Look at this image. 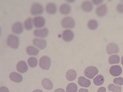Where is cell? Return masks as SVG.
I'll use <instances>...</instances> for the list:
<instances>
[{
  "label": "cell",
  "instance_id": "6da1fadb",
  "mask_svg": "<svg viewBox=\"0 0 123 92\" xmlns=\"http://www.w3.org/2000/svg\"><path fill=\"white\" fill-rule=\"evenodd\" d=\"M7 44L12 49H18L19 45V37L14 35L10 34L7 38Z\"/></svg>",
  "mask_w": 123,
  "mask_h": 92
},
{
  "label": "cell",
  "instance_id": "7a4b0ae2",
  "mask_svg": "<svg viewBox=\"0 0 123 92\" xmlns=\"http://www.w3.org/2000/svg\"><path fill=\"white\" fill-rule=\"evenodd\" d=\"M51 62V59L49 57L47 56H43L39 60V66L44 70H48L50 67Z\"/></svg>",
  "mask_w": 123,
  "mask_h": 92
},
{
  "label": "cell",
  "instance_id": "3957f363",
  "mask_svg": "<svg viewBox=\"0 0 123 92\" xmlns=\"http://www.w3.org/2000/svg\"><path fill=\"white\" fill-rule=\"evenodd\" d=\"M44 11L43 6L39 3H34L31 7V13L34 16L42 14Z\"/></svg>",
  "mask_w": 123,
  "mask_h": 92
},
{
  "label": "cell",
  "instance_id": "277c9868",
  "mask_svg": "<svg viewBox=\"0 0 123 92\" xmlns=\"http://www.w3.org/2000/svg\"><path fill=\"white\" fill-rule=\"evenodd\" d=\"M62 26L64 28L73 29L75 27V20L71 17H64L62 20Z\"/></svg>",
  "mask_w": 123,
  "mask_h": 92
},
{
  "label": "cell",
  "instance_id": "5b68a950",
  "mask_svg": "<svg viewBox=\"0 0 123 92\" xmlns=\"http://www.w3.org/2000/svg\"><path fill=\"white\" fill-rule=\"evenodd\" d=\"M98 69L96 67L94 66H90L86 68L84 74L89 79H92L98 74Z\"/></svg>",
  "mask_w": 123,
  "mask_h": 92
},
{
  "label": "cell",
  "instance_id": "8992f818",
  "mask_svg": "<svg viewBox=\"0 0 123 92\" xmlns=\"http://www.w3.org/2000/svg\"><path fill=\"white\" fill-rule=\"evenodd\" d=\"M33 23L35 27L36 28H41L45 25L46 20L42 16H37L33 19Z\"/></svg>",
  "mask_w": 123,
  "mask_h": 92
},
{
  "label": "cell",
  "instance_id": "52a82bcc",
  "mask_svg": "<svg viewBox=\"0 0 123 92\" xmlns=\"http://www.w3.org/2000/svg\"><path fill=\"white\" fill-rule=\"evenodd\" d=\"M74 35V33L71 30H65L62 33V39L66 42H71L73 40Z\"/></svg>",
  "mask_w": 123,
  "mask_h": 92
},
{
  "label": "cell",
  "instance_id": "ba28073f",
  "mask_svg": "<svg viewBox=\"0 0 123 92\" xmlns=\"http://www.w3.org/2000/svg\"><path fill=\"white\" fill-rule=\"evenodd\" d=\"M12 32L17 34H21L24 31L22 23L19 22L14 23L12 27Z\"/></svg>",
  "mask_w": 123,
  "mask_h": 92
},
{
  "label": "cell",
  "instance_id": "9c48e42d",
  "mask_svg": "<svg viewBox=\"0 0 123 92\" xmlns=\"http://www.w3.org/2000/svg\"><path fill=\"white\" fill-rule=\"evenodd\" d=\"M16 68L18 72L21 73H24L28 71L29 68L26 62L23 60H21L17 63Z\"/></svg>",
  "mask_w": 123,
  "mask_h": 92
},
{
  "label": "cell",
  "instance_id": "30bf717a",
  "mask_svg": "<svg viewBox=\"0 0 123 92\" xmlns=\"http://www.w3.org/2000/svg\"><path fill=\"white\" fill-rule=\"evenodd\" d=\"M119 46L115 43H109L107 46L106 52L108 54H111L113 53H118L119 52Z\"/></svg>",
  "mask_w": 123,
  "mask_h": 92
},
{
  "label": "cell",
  "instance_id": "8fae6325",
  "mask_svg": "<svg viewBox=\"0 0 123 92\" xmlns=\"http://www.w3.org/2000/svg\"><path fill=\"white\" fill-rule=\"evenodd\" d=\"M122 71V68L120 66L114 65L110 68V73L112 76L117 77L121 75Z\"/></svg>",
  "mask_w": 123,
  "mask_h": 92
},
{
  "label": "cell",
  "instance_id": "7c38bea8",
  "mask_svg": "<svg viewBox=\"0 0 123 92\" xmlns=\"http://www.w3.org/2000/svg\"><path fill=\"white\" fill-rule=\"evenodd\" d=\"M108 12V8L106 5L98 6L96 10V13L99 17H104Z\"/></svg>",
  "mask_w": 123,
  "mask_h": 92
},
{
  "label": "cell",
  "instance_id": "4fadbf2b",
  "mask_svg": "<svg viewBox=\"0 0 123 92\" xmlns=\"http://www.w3.org/2000/svg\"><path fill=\"white\" fill-rule=\"evenodd\" d=\"M48 33V29L46 28L41 29H35L33 31V34L35 36L41 38L46 37Z\"/></svg>",
  "mask_w": 123,
  "mask_h": 92
},
{
  "label": "cell",
  "instance_id": "5bb4252c",
  "mask_svg": "<svg viewBox=\"0 0 123 92\" xmlns=\"http://www.w3.org/2000/svg\"><path fill=\"white\" fill-rule=\"evenodd\" d=\"M33 45L38 47L41 50H43L46 48L47 45L46 41L43 39H35L33 41Z\"/></svg>",
  "mask_w": 123,
  "mask_h": 92
},
{
  "label": "cell",
  "instance_id": "9a60e30c",
  "mask_svg": "<svg viewBox=\"0 0 123 92\" xmlns=\"http://www.w3.org/2000/svg\"><path fill=\"white\" fill-rule=\"evenodd\" d=\"M46 11L48 14H54L57 12V6L54 3L47 4L46 7Z\"/></svg>",
  "mask_w": 123,
  "mask_h": 92
},
{
  "label": "cell",
  "instance_id": "2e32d148",
  "mask_svg": "<svg viewBox=\"0 0 123 92\" xmlns=\"http://www.w3.org/2000/svg\"><path fill=\"white\" fill-rule=\"evenodd\" d=\"M10 80L14 82L20 83L23 80L22 76L16 72H12L10 75Z\"/></svg>",
  "mask_w": 123,
  "mask_h": 92
},
{
  "label": "cell",
  "instance_id": "e0dca14e",
  "mask_svg": "<svg viewBox=\"0 0 123 92\" xmlns=\"http://www.w3.org/2000/svg\"><path fill=\"white\" fill-rule=\"evenodd\" d=\"M71 8L69 5L63 4L61 5L60 7V12L62 14L68 15L71 12Z\"/></svg>",
  "mask_w": 123,
  "mask_h": 92
},
{
  "label": "cell",
  "instance_id": "ac0fdd59",
  "mask_svg": "<svg viewBox=\"0 0 123 92\" xmlns=\"http://www.w3.org/2000/svg\"><path fill=\"white\" fill-rule=\"evenodd\" d=\"M78 83L81 86L87 88L90 86L91 82L90 80L83 76H81L78 79Z\"/></svg>",
  "mask_w": 123,
  "mask_h": 92
},
{
  "label": "cell",
  "instance_id": "d6986e66",
  "mask_svg": "<svg viewBox=\"0 0 123 92\" xmlns=\"http://www.w3.org/2000/svg\"><path fill=\"white\" fill-rule=\"evenodd\" d=\"M81 8L83 11L89 12L92 10L93 6L89 1H84L81 4Z\"/></svg>",
  "mask_w": 123,
  "mask_h": 92
},
{
  "label": "cell",
  "instance_id": "ffe728a7",
  "mask_svg": "<svg viewBox=\"0 0 123 92\" xmlns=\"http://www.w3.org/2000/svg\"><path fill=\"white\" fill-rule=\"evenodd\" d=\"M76 71L73 69L68 70L66 74V78L68 80L70 81H73L77 77Z\"/></svg>",
  "mask_w": 123,
  "mask_h": 92
},
{
  "label": "cell",
  "instance_id": "44dd1931",
  "mask_svg": "<svg viewBox=\"0 0 123 92\" xmlns=\"http://www.w3.org/2000/svg\"><path fill=\"white\" fill-rule=\"evenodd\" d=\"M42 85L43 87L47 90H51L53 87V84L50 79L47 78L43 79L42 81Z\"/></svg>",
  "mask_w": 123,
  "mask_h": 92
},
{
  "label": "cell",
  "instance_id": "7402d4cb",
  "mask_svg": "<svg viewBox=\"0 0 123 92\" xmlns=\"http://www.w3.org/2000/svg\"><path fill=\"white\" fill-rule=\"evenodd\" d=\"M27 54L30 56H37L39 53V50L32 46H28L26 48Z\"/></svg>",
  "mask_w": 123,
  "mask_h": 92
},
{
  "label": "cell",
  "instance_id": "603a6c76",
  "mask_svg": "<svg viewBox=\"0 0 123 92\" xmlns=\"http://www.w3.org/2000/svg\"><path fill=\"white\" fill-rule=\"evenodd\" d=\"M98 26V22L95 19L91 20L87 23V27L91 30H94L97 29Z\"/></svg>",
  "mask_w": 123,
  "mask_h": 92
},
{
  "label": "cell",
  "instance_id": "cb8c5ba5",
  "mask_svg": "<svg viewBox=\"0 0 123 92\" xmlns=\"http://www.w3.org/2000/svg\"><path fill=\"white\" fill-rule=\"evenodd\" d=\"M105 79L104 76L102 75H98L94 79V83L97 86L102 85L104 82Z\"/></svg>",
  "mask_w": 123,
  "mask_h": 92
},
{
  "label": "cell",
  "instance_id": "d4e9b609",
  "mask_svg": "<svg viewBox=\"0 0 123 92\" xmlns=\"http://www.w3.org/2000/svg\"><path fill=\"white\" fill-rule=\"evenodd\" d=\"M109 62L110 64H117L119 63L120 58L117 55H113L110 56L109 58Z\"/></svg>",
  "mask_w": 123,
  "mask_h": 92
},
{
  "label": "cell",
  "instance_id": "484cf974",
  "mask_svg": "<svg viewBox=\"0 0 123 92\" xmlns=\"http://www.w3.org/2000/svg\"><path fill=\"white\" fill-rule=\"evenodd\" d=\"M66 92H77L78 87L75 83H71L68 85L66 89Z\"/></svg>",
  "mask_w": 123,
  "mask_h": 92
},
{
  "label": "cell",
  "instance_id": "4316f807",
  "mask_svg": "<svg viewBox=\"0 0 123 92\" xmlns=\"http://www.w3.org/2000/svg\"><path fill=\"white\" fill-rule=\"evenodd\" d=\"M24 26L26 30H31L33 28L32 19L31 17L28 18L24 22Z\"/></svg>",
  "mask_w": 123,
  "mask_h": 92
},
{
  "label": "cell",
  "instance_id": "83f0119b",
  "mask_svg": "<svg viewBox=\"0 0 123 92\" xmlns=\"http://www.w3.org/2000/svg\"><path fill=\"white\" fill-rule=\"evenodd\" d=\"M28 63L31 67H35L37 65V59L35 57H31L28 59Z\"/></svg>",
  "mask_w": 123,
  "mask_h": 92
},
{
  "label": "cell",
  "instance_id": "f1b7e54d",
  "mask_svg": "<svg viewBox=\"0 0 123 92\" xmlns=\"http://www.w3.org/2000/svg\"><path fill=\"white\" fill-rule=\"evenodd\" d=\"M109 90L113 92H121L122 88L121 87L117 86L113 84H110L108 86Z\"/></svg>",
  "mask_w": 123,
  "mask_h": 92
},
{
  "label": "cell",
  "instance_id": "f546056e",
  "mask_svg": "<svg viewBox=\"0 0 123 92\" xmlns=\"http://www.w3.org/2000/svg\"><path fill=\"white\" fill-rule=\"evenodd\" d=\"M113 82L117 85L122 86L123 85V78L121 77L115 78L114 79Z\"/></svg>",
  "mask_w": 123,
  "mask_h": 92
},
{
  "label": "cell",
  "instance_id": "4dcf8cb0",
  "mask_svg": "<svg viewBox=\"0 0 123 92\" xmlns=\"http://www.w3.org/2000/svg\"><path fill=\"white\" fill-rule=\"evenodd\" d=\"M117 11L119 13L123 14V5L122 4H119L116 7Z\"/></svg>",
  "mask_w": 123,
  "mask_h": 92
},
{
  "label": "cell",
  "instance_id": "1f68e13d",
  "mask_svg": "<svg viewBox=\"0 0 123 92\" xmlns=\"http://www.w3.org/2000/svg\"><path fill=\"white\" fill-rule=\"evenodd\" d=\"M0 92H9V91L7 87L4 86L0 88Z\"/></svg>",
  "mask_w": 123,
  "mask_h": 92
},
{
  "label": "cell",
  "instance_id": "d6a6232c",
  "mask_svg": "<svg viewBox=\"0 0 123 92\" xmlns=\"http://www.w3.org/2000/svg\"><path fill=\"white\" fill-rule=\"evenodd\" d=\"M106 89L105 87H101L98 89L97 92H106Z\"/></svg>",
  "mask_w": 123,
  "mask_h": 92
},
{
  "label": "cell",
  "instance_id": "836d02e7",
  "mask_svg": "<svg viewBox=\"0 0 123 92\" xmlns=\"http://www.w3.org/2000/svg\"><path fill=\"white\" fill-rule=\"evenodd\" d=\"M93 3L94 4L97 5L99 4L100 3H102L103 1V0H93Z\"/></svg>",
  "mask_w": 123,
  "mask_h": 92
},
{
  "label": "cell",
  "instance_id": "e575fe53",
  "mask_svg": "<svg viewBox=\"0 0 123 92\" xmlns=\"http://www.w3.org/2000/svg\"><path fill=\"white\" fill-rule=\"evenodd\" d=\"M54 92H65L64 89L62 88H58L56 89Z\"/></svg>",
  "mask_w": 123,
  "mask_h": 92
},
{
  "label": "cell",
  "instance_id": "d590c367",
  "mask_svg": "<svg viewBox=\"0 0 123 92\" xmlns=\"http://www.w3.org/2000/svg\"><path fill=\"white\" fill-rule=\"evenodd\" d=\"M79 92H89L86 89L81 88L79 89Z\"/></svg>",
  "mask_w": 123,
  "mask_h": 92
},
{
  "label": "cell",
  "instance_id": "8d00e7d4",
  "mask_svg": "<svg viewBox=\"0 0 123 92\" xmlns=\"http://www.w3.org/2000/svg\"><path fill=\"white\" fill-rule=\"evenodd\" d=\"M33 92H43V91H42L40 89H36L35 90L33 91Z\"/></svg>",
  "mask_w": 123,
  "mask_h": 92
},
{
  "label": "cell",
  "instance_id": "74e56055",
  "mask_svg": "<svg viewBox=\"0 0 123 92\" xmlns=\"http://www.w3.org/2000/svg\"><path fill=\"white\" fill-rule=\"evenodd\" d=\"M121 63L123 65V56H122V58L121 59Z\"/></svg>",
  "mask_w": 123,
  "mask_h": 92
},
{
  "label": "cell",
  "instance_id": "f35d334b",
  "mask_svg": "<svg viewBox=\"0 0 123 92\" xmlns=\"http://www.w3.org/2000/svg\"></svg>",
  "mask_w": 123,
  "mask_h": 92
}]
</instances>
